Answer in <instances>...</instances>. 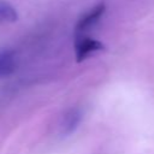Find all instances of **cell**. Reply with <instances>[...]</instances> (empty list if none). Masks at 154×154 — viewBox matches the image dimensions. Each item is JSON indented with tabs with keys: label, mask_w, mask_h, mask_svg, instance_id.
Here are the masks:
<instances>
[{
	"label": "cell",
	"mask_w": 154,
	"mask_h": 154,
	"mask_svg": "<svg viewBox=\"0 0 154 154\" xmlns=\"http://www.w3.org/2000/svg\"><path fill=\"white\" fill-rule=\"evenodd\" d=\"M73 47H75V58L77 63H82L91 54L105 49V46L101 41L84 35L76 36Z\"/></svg>",
	"instance_id": "obj_1"
},
{
	"label": "cell",
	"mask_w": 154,
	"mask_h": 154,
	"mask_svg": "<svg viewBox=\"0 0 154 154\" xmlns=\"http://www.w3.org/2000/svg\"><path fill=\"white\" fill-rule=\"evenodd\" d=\"M105 11H106V5L103 2H100V4L95 5L93 8H90L87 13H84L77 20V23L75 25V34H76V36H81L85 31L90 30L100 20V18L103 16Z\"/></svg>",
	"instance_id": "obj_2"
},
{
	"label": "cell",
	"mask_w": 154,
	"mask_h": 154,
	"mask_svg": "<svg viewBox=\"0 0 154 154\" xmlns=\"http://www.w3.org/2000/svg\"><path fill=\"white\" fill-rule=\"evenodd\" d=\"M83 119V111L79 107H71L69 108L61 119V132L64 135L72 134Z\"/></svg>",
	"instance_id": "obj_3"
},
{
	"label": "cell",
	"mask_w": 154,
	"mask_h": 154,
	"mask_svg": "<svg viewBox=\"0 0 154 154\" xmlns=\"http://www.w3.org/2000/svg\"><path fill=\"white\" fill-rule=\"evenodd\" d=\"M17 59L11 49H0V78L7 77L16 71Z\"/></svg>",
	"instance_id": "obj_4"
},
{
	"label": "cell",
	"mask_w": 154,
	"mask_h": 154,
	"mask_svg": "<svg viewBox=\"0 0 154 154\" xmlns=\"http://www.w3.org/2000/svg\"><path fill=\"white\" fill-rule=\"evenodd\" d=\"M18 19L16 8L7 1L0 0V24H11Z\"/></svg>",
	"instance_id": "obj_5"
}]
</instances>
